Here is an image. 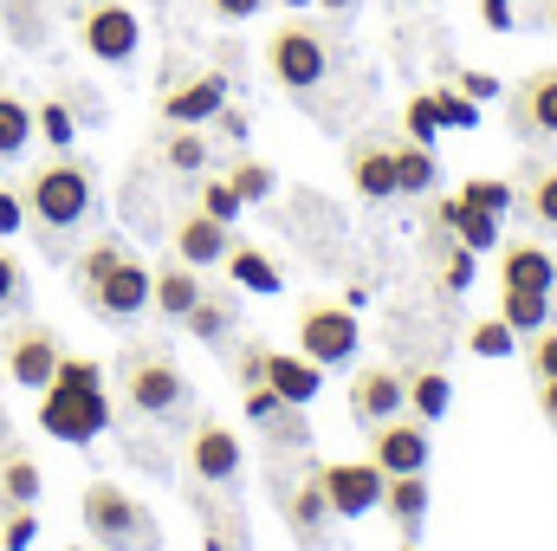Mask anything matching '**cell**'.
Masks as SVG:
<instances>
[{
	"label": "cell",
	"instance_id": "ab89813d",
	"mask_svg": "<svg viewBox=\"0 0 557 551\" xmlns=\"http://www.w3.org/2000/svg\"><path fill=\"white\" fill-rule=\"evenodd\" d=\"M525 370H532V383L557 377V325H545V331L525 338Z\"/></svg>",
	"mask_w": 557,
	"mask_h": 551
},
{
	"label": "cell",
	"instance_id": "8fae6325",
	"mask_svg": "<svg viewBox=\"0 0 557 551\" xmlns=\"http://www.w3.org/2000/svg\"><path fill=\"white\" fill-rule=\"evenodd\" d=\"M318 487H324V500H331L337 519H363V513H383L389 474H383L370 454H363V461H324V467H318Z\"/></svg>",
	"mask_w": 557,
	"mask_h": 551
},
{
	"label": "cell",
	"instance_id": "816d5d0a",
	"mask_svg": "<svg viewBox=\"0 0 557 551\" xmlns=\"http://www.w3.org/2000/svg\"><path fill=\"white\" fill-rule=\"evenodd\" d=\"M285 7H311V0H285Z\"/></svg>",
	"mask_w": 557,
	"mask_h": 551
},
{
	"label": "cell",
	"instance_id": "4316f807",
	"mask_svg": "<svg viewBox=\"0 0 557 551\" xmlns=\"http://www.w3.org/2000/svg\"><path fill=\"white\" fill-rule=\"evenodd\" d=\"M221 267H227V279H234L240 292H253V298H278V292H285V279H278V267L267 260V254H260V247H253V241H234Z\"/></svg>",
	"mask_w": 557,
	"mask_h": 551
},
{
	"label": "cell",
	"instance_id": "c3c4849f",
	"mask_svg": "<svg viewBox=\"0 0 557 551\" xmlns=\"http://www.w3.org/2000/svg\"><path fill=\"white\" fill-rule=\"evenodd\" d=\"M480 13H486V26H499V33L512 26V7H506V0H480Z\"/></svg>",
	"mask_w": 557,
	"mask_h": 551
},
{
	"label": "cell",
	"instance_id": "681fc988",
	"mask_svg": "<svg viewBox=\"0 0 557 551\" xmlns=\"http://www.w3.org/2000/svg\"><path fill=\"white\" fill-rule=\"evenodd\" d=\"M539 20H545V26L557 33V0H545V7H539Z\"/></svg>",
	"mask_w": 557,
	"mask_h": 551
},
{
	"label": "cell",
	"instance_id": "bcb514c9",
	"mask_svg": "<svg viewBox=\"0 0 557 551\" xmlns=\"http://www.w3.org/2000/svg\"><path fill=\"white\" fill-rule=\"evenodd\" d=\"M214 131H221V137H247V118H240V111H234V105H221V118H214Z\"/></svg>",
	"mask_w": 557,
	"mask_h": 551
},
{
	"label": "cell",
	"instance_id": "9c48e42d",
	"mask_svg": "<svg viewBox=\"0 0 557 551\" xmlns=\"http://www.w3.org/2000/svg\"><path fill=\"white\" fill-rule=\"evenodd\" d=\"M506 124H512L519 143L552 149L557 143V65H532V72L506 91Z\"/></svg>",
	"mask_w": 557,
	"mask_h": 551
},
{
	"label": "cell",
	"instance_id": "d6a6232c",
	"mask_svg": "<svg viewBox=\"0 0 557 551\" xmlns=\"http://www.w3.org/2000/svg\"><path fill=\"white\" fill-rule=\"evenodd\" d=\"M227 188L253 208V201H273V188H278V169L267 162V156H234L227 162Z\"/></svg>",
	"mask_w": 557,
	"mask_h": 551
},
{
	"label": "cell",
	"instance_id": "7c38bea8",
	"mask_svg": "<svg viewBox=\"0 0 557 551\" xmlns=\"http://www.w3.org/2000/svg\"><path fill=\"white\" fill-rule=\"evenodd\" d=\"M240 467H247L240 434H234L227 421L201 415V421L188 428V474H195V487H234V480H240Z\"/></svg>",
	"mask_w": 557,
	"mask_h": 551
},
{
	"label": "cell",
	"instance_id": "f6af8a7d",
	"mask_svg": "<svg viewBox=\"0 0 557 551\" xmlns=\"http://www.w3.org/2000/svg\"><path fill=\"white\" fill-rule=\"evenodd\" d=\"M460 85H467L473 98H499V78H493V72H460Z\"/></svg>",
	"mask_w": 557,
	"mask_h": 551
},
{
	"label": "cell",
	"instance_id": "f35d334b",
	"mask_svg": "<svg viewBox=\"0 0 557 551\" xmlns=\"http://www.w3.org/2000/svg\"><path fill=\"white\" fill-rule=\"evenodd\" d=\"M460 201H467V208H486V215H506V208H512V188L493 182V175H473V182H460Z\"/></svg>",
	"mask_w": 557,
	"mask_h": 551
},
{
	"label": "cell",
	"instance_id": "5bb4252c",
	"mask_svg": "<svg viewBox=\"0 0 557 551\" xmlns=\"http://www.w3.org/2000/svg\"><path fill=\"white\" fill-rule=\"evenodd\" d=\"M344 175H350L357 201H370V208L396 201V143L389 137H357L344 149Z\"/></svg>",
	"mask_w": 557,
	"mask_h": 551
},
{
	"label": "cell",
	"instance_id": "5b68a950",
	"mask_svg": "<svg viewBox=\"0 0 557 551\" xmlns=\"http://www.w3.org/2000/svg\"><path fill=\"white\" fill-rule=\"evenodd\" d=\"M267 78H273L278 91H292V98L318 91V85L331 78V33L311 26V20L273 26V33H267Z\"/></svg>",
	"mask_w": 557,
	"mask_h": 551
},
{
	"label": "cell",
	"instance_id": "83f0119b",
	"mask_svg": "<svg viewBox=\"0 0 557 551\" xmlns=\"http://www.w3.org/2000/svg\"><path fill=\"white\" fill-rule=\"evenodd\" d=\"M519 208H525L532 228L557 234V162H525V175H519Z\"/></svg>",
	"mask_w": 557,
	"mask_h": 551
},
{
	"label": "cell",
	"instance_id": "ee69618b",
	"mask_svg": "<svg viewBox=\"0 0 557 551\" xmlns=\"http://www.w3.org/2000/svg\"><path fill=\"white\" fill-rule=\"evenodd\" d=\"M201 7H208L214 20H227V26H240V20H253V13H260L267 0H201Z\"/></svg>",
	"mask_w": 557,
	"mask_h": 551
},
{
	"label": "cell",
	"instance_id": "8992f818",
	"mask_svg": "<svg viewBox=\"0 0 557 551\" xmlns=\"http://www.w3.org/2000/svg\"><path fill=\"white\" fill-rule=\"evenodd\" d=\"M78 513H85V532L98 539V551H156V519H149V506L131 500L117 480H91L85 487V500H78Z\"/></svg>",
	"mask_w": 557,
	"mask_h": 551
},
{
	"label": "cell",
	"instance_id": "9a60e30c",
	"mask_svg": "<svg viewBox=\"0 0 557 551\" xmlns=\"http://www.w3.org/2000/svg\"><path fill=\"white\" fill-rule=\"evenodd\" d=\"M227 247H234V228L227 221H214V215H201V208H182L175 215V228H169V254L175 260H188V267H221L227 260Z\"/></svg>",
	"mask_w": 557,
	"mask_h": 551
},
{
	"label": "cell",
	"instance_id": "44dd1931",
	"mask_svg": "<svg viewBox=\"0 0 557 551\" xmlns=\"http://www.w3.org/2000/svg\"><path fill=\"white\" fill-rule=\"evenodd\" d=\"M201 292H208V285H201V267H188V260H162V267L149 273V311H162L169 325H182V318L195 311Z\"/></svg>",
	"mask_w": 557,
	"mask_h": 551
},
{
	"label": "cell",
	"instance_id": "2e32d148",
	"mask_svg": "<svg viewBox=\"0 0 557 551\" xmlns=\"http://www.w3.org/2000/svg\"><path fill=\"white\" fill-rule=\"evenodd\" d=\"M221 105H227V78H221V72H195V78H182V85L162 91V124H195V131H208V124L221 118Z\"/></svg>",
	"mask_w": 557,
	"mask_h": 551
},
{
	"label": "cell",
	"instance_id": "52a82bcc",
	"mask_svg": "<svg viewBox=\"0 0 557 551\" xmlns=\"http://www.w3.org/2000/svg\"><path fill=\"white\" fill-rule=\"evenodd\" d=\"M292 331H298V351H305L318 370H344V364H357V344H363L357 311H344V305H331V298H305Z\"/></svg>",
	"mask_w": 557,
	"mask_h": 551
},
{
	"label": "cell",
	"instance_id": "8d00e7d4",
	"mask_svg": "<svg viewBox=\"0 0 557 551\" xmlns=\"http://www.w3.org/2000/svg\"><path fill=\"white\" fill-rule=\"evenodd\" d=\"M195 208H201V215H214V221H227V228H234V215H240V208H247V201H240V195H234V188H227V175H195Z\"/></svg>",
	"mask_w": 557,
	"mask_h": 551
},
{
	"label": "cell",
	"instance_id": "ac0fdd59",
	"mask_svg": "<svg viewBox=\"0 0 557 551\" xmlns=\"http://www.w3.org/2000/svg\"><path fill=\"white\" fill-rule=\"evenodd\" d=\"M260 383L273 390L278 403H292V409H311V396L324 390V370H318L305 351H267V357H260Z\"/></svg>",
	"mask_w": 557,
	"mask_h": 551
},
{
	"label": "cell",
	"instance_id": "f1b7e54d",
	"mask_svg": "<svg viewBox=\"0 0 557 551\" xmlns=\"http://www.w3.org/2000/svg\"><path fill=\"white\" fill-rule=\"evenodd\" d=\"M383 513H389L403 532H416L421 519H428V474H389V487H383Z\"/></svg>",
	"mask_w": 557,
	"mask_h": 551
},
{
	"label": "cell",
	"instance_id": "60d3db41",
	"mask_svg": "<svg viewBox=\"0 0 557 551\" xmlns=\"http://www.w3.org/2000/svg\"><path fill=\"white\" fill-rule=\"evenodd\" d=\"M13 305H26V267L0 247V318H7Z\"/></svg>",
	"mask_w": 557,
	"mask_h": 551
},
{
	"label": "cell",
	"instance_id": "603a6c76",
	"mask_svg": "<svg viewBox=\"0 0 557 551\" xmlns=\"http://www.w3.org/2000/svg\"><path fill=\"white\" fill-rule=\"evenodd\" d=\"M421 260H428V273H434L441 292H467V285H473V247H460V241L441 234V228L421 234Z\"/></svg>",
	"mask_w": 557,
	"mask_h": 551
},
{
	"label": "cell",
	"instance_id": "ba28073f",
	"mask_svg": "<svg viewBox=\"0 0 557 551\" xmlns=\"http://www.w3.org/2000/svg\"><path fill=\"white\" fill-rule=\"evenodd\" d=\"M78 39H85V52L98 65H131L143 46L137 7H124V0H85L78 7Z\"/></svg>",
	"mask_w": 557,
	"mask_h": 551
},
{
	"label": "cell",
	"instance_id": "d6986e66",
	"mask_svg": "<svg viewBox=\"0 0 557 551\" xmlns=\"http://www.w3.org/2000/svg\"><path fill=\"white\" fill-rule=\"evenodd\" d=\"M428 228L454 234V241H460V247H473V254L499 247V215H486V208H467L460 195H434V208H428Z\"/></svg>",
	"mask_w": 557,
	"mask_h": 551
},
{
	"label": "cell",
	"instance_id": "e0dca14e",
	"mask_svg": "<svg viewBox=\"0 0 557 551\" xmlns=\"http://www.w3.org/2000/svg\"><path fill=\"white\" fill-rule=\"evenodd\" d=\"M389 415H403V370H396V364H363V370L350 377V421L376 428V421H389Z\"/></svg>",
	"mask_w": 557,
	"mask_h": 551
},
{
	"label": "cell",
	"instance_id": "1f68e13d",
	"mask_svg": "<svg viewBox=\"0 0 557 551\" xmlns=\"http://www.w3.org/2000/svg\"><path fill=\"white\" fill-rule=\"evenodd\" d=\"M162 162H169L175 175H208V137H201L195 124H169V131H162Z\"/></svg>",
	"mask_w": 557,
	"mask_h": 551
},
{
	"label": "cell",
	"instance_id": "7dc6e473",
	"mask_svg": "<svg viewBox=\"0 0 557 551\" xmlns=\"http://www.w3.org/2000/svg\"><path fill=\"white\" fill-rule=\"evenodd\" d=\"M539 415L557 428V377H545V383H539Z\"/></svg>",
	"mask_w": 557,
	"mask_h": 551
},
{
	"label": "cell",
	"instance_id": "d4e9b609",
	"mask_svg": "<svg viewBox=\"0 0 557 551\" xmlns=\"http://www.w3.org/2000/svg\"><path fill=\"white\" fill-rule=\"evenodd\" d=\"M403 409L416 415V421H441V415L454 409V383H447V370H434V364H421V370H409L403 377Z\"/></svg>",
	"mask_w": 557,
	"mask_h": 551
},
{
	"label": "cell",
	"instance_id": "30bf717a",
	"mask_svg": "<svg viewBox=\"0 0 557 551\" xmlns=\"http://www.w3.org/2000/svg\"><path fill=\"white\" fill-rule=\"evenodd\" d=\"M59 331L52 325H7L0 331V364H7V377L20 383V390H39L46 396V383L59 377Z\"/></svg>",
	"mask_w": 557,
	"mask_h": 551
},
{
	"label": "cell",
	"instance_id": "7402d4cb",
	"mask_svg": "<svg viewBox=\"0 0 557 551\" xmlns=\"http://www.w3.org/2000/svg\"><path fill=\"white\" fill-rule=\"evenodd\" d=\"M39 493H46L39 461L7 441V448H0V513H26V506H39Z\"/></svg>",
	"mask_w": 557,
	"mask_h": 551
},
{
	"label": "cell",
	"instance_id": "cb8c5ba5",
	"mask_svg": "<svg viewBox=\"0 0 557 551\" xmlns=\"http://www.w3.org/2000/svg\"><path fill=\"white\" fill-rule=\"evenodd\" d=\"M331 519H337V513H331V500H324V487H318V474H311V480H305V487H292V493H285V526H292V539H298V546H324V526H331Z\"/></svg>",
	"mask_w": 557,
	"mask_h": 551
},
{
	"label": "cell",
	"instance_id": "b9f144b4",
	"mask_svg": "<svg viewBox=\"0 0 557 551\" xmlns=\"http://www.w3.org/2000/svg\"><path fill=\"white\" fill-rule=\"evenodd\" d=\"M33 532H39L33 506H26V513H0V551H26L33 546Z\"/></svg>",
	"mask_w": 557,
	"mask_h": 551
},
{
	"label": "cell",
	"instance_id": "277c9868",
	"mask_svg": "<svg viewBox=\"0 0 557 551\" xmlns=\"http://www.w3.org/2000/svg\"><path fill=\"white\" fill-rule=\"evenodd\" d=\"M117 383H124V403L149 421H175V415H188V377H182V364L169 357V351H156V344H131L124 351V364H117Z\"/></svg>",
	"mask_w": 557,
	"mask_h": 551
},
{
	"label": "cell",
	"instance_id": "3957f363",
	"mask_svg": "<svg viewBox=\"0 0 557 551\" xmlns=\"http://www.w3.org/2000/svg\"><path fill=\"white\" fill-rule=\"evenodd\" d=\"M104 377H98V364H78V357H59V377L46 383V434H59V441H91L98 428H104Z\"/></svg>",
	"mask_w": 557,
	"mask_h": 551
},
{
	"label": "cell",
	"instance_id": "4dcf8cb0",
	"mask_svg": "<svg viewBox=\"0 0 557 551\" xmlns=\"http://www.w3.org/2000/svg\"><path fill=\"white\" fill-rule=\"evenodd\" d=\"M499 318H506L519 338H532V331H545V325H552V292H519V285H499Z\"/></svg>",
	"mask_w": 557,
	"mask_h": 551
},
{
	"label": "cell",
	"instance_id": "ffe728a7",
	"mask_svg": "<svg viewBox=\"0 0 557 551\" xmlns=\"http://www.w3.org/2000/svg\"><path fill=\"white\" fill-rule=\"evenodd\" d=\"M499 285L552 292L557 298V254L545 247V241H506V247H499Z\"/></svg>",
	"mask_w": 557,
	"mask_h": 551
},
{
	"label": "cell",
	"instance_id": "6da1fadb",
	"mask_svg": "<svg viewBox=\"0 0 557 551\" xmlns=\"http://www.w3.org/2000/svg\"><path fill=\"white\" fill-rule=\"evenodd\" d=\"M20 201H26V221H33L39 234H78V228L91 221V208H98V175H91V162H78V156L65 149V156L39 162V169L26 175Z\"/></svg>",
	"mask_w": 557,
	"mask_h": 551
},
{
	"label": "cell",
	"instance_id": "484cf974",
	"mask_svg": "<svg viewBox=\"0 0 557 551\" xmlns=\"http://www.w3.org/2000/svg\"><path fill=\"white\" fill-rule=\"evenodd\" d=\"M234 318H240L234 292H201V298H195V311L182 318V331H188L195 344H221V351H227V338H234Z\"/></svg>",
	"mask_w": 557,
	"mask_h": 551
},
{
	"label": "cell",
	"instance_id": "836d02e7",
	"mask_svg": "<svg viewBox=\"0 0 557 551\" xmlns=\"http://www.w3.org/2000/svg\"><path fill=\"white\" fill-rule=\"evenodd\" d=\"M33 143H46V149H59V156L78 143V118H72V105H65V98L33 105Z\"/></svg>",
	"mask_w": 557,
	"mask_h": 551
},
{
	"label": "cell",
	"instance_id": "d590c367",
	"mask_svg": "<svg viewBox=\"0 0 557 551\" xmlns=\"http://www.w3.org/2000/svg\"><path fill=\"white\" fill-rule=\"evenodd\" d=\"M0 26L13 46H46V0H0Z\"/></svg>",
	"mask_w": 557,
	"mask_h": 551
},
{
	"label": "cell",
	"instance_id": "7a4b0ae2",
	"mask_svg": "<svg viewBox=\"0 0 557 551\" xmlns=\"http://www.w3.org/2000/svg\"><path fill=\"white\" fill-rule=\"evenodd\" d=\"M72 273H78V298L111 325H131L137 311H149V267L124 241H91Z\"/></svg>",
	"mask_w": 557,
	"mask_h": 551
},
{
	"label": "cell",
	"instance_id": "7bdbcfd3",
	"mask_svg": "<svg viewBox=\"0 0 557 551\" xmlns=\"http://www.w3.org/2000/svg\"><path fill=\"white\" fill-rule=\"evenodd\" d=\"M20 228H26V201H20V188H0V241Z\"/></svg>",
	"mask_w": 557,
	"mask_h": 551
},
{
	"label": "cell",
	"instance_id": "74e56055",
	"mask_svg": "<svg viewBox=\"0 0 557 551\" xmlns=\"http://www.w3.org/2000/svg\"><path fill=\"white\" fill-rule=\"evenodd\" d=\"M467 344H473V357H512V344H519V331H512L506 318H480Z\"/></svg>",
	"mask_w": 557,
	"mask_h": 551
},
{
	"label": "cell",
	"instance_id": "f907efd6",
	"mask_svg": "<svg viewBox=\"0 0 557 551\" xmlns=\"http://www.w3.org/2000/svg\"><path fill=\"white\" fill-rule=\"evenodd\" d=\"M7 441H13V434H7V409H0V448H7Z\"/></svg>",
	"mask_w": 557,
	"mask_h": 551
},
{
	"label": "cell",
	"instance_id": "4fadbf2b",
	"mask_svg": "<svg viewBox=\"0 0 557 551\" xmlns=\"http://www.w3.org/2000/svg\"><path fill=\"white\" fill-rule=\"evenodd\" d=\"M370 461L383 467V474H428V461H434V428L416 421V415H389V421H376L370 428Z\"/></svg>",
	"mask_w": 557,
	"mask_h": 551
},
{
	"label": "cell",
	"instance_id": "e575fe53",
	"mask_svg": "<svg viewBox=\"0 0 557 551\" xmlns=\"http://www.w3.org/2000/svg\"><path fill=\"white\" fill-rule=\"evenodd\" d=\"M26 143H33V105L0 85V162H13Z\"/></svg>",
	"mask_w": 557,
	"mask_h": 551
},
{
	"label": "cell",
	"instance_id": "f546056e",
	"mask_svg": "<svg viewBox=\"0 0 557 551\" xmlns=\"http://www.w3.org/2000/svg\"><path fill=\"white\" fill-rule=\"evenodd\" d=\"M434 182H441L434 149H428L421 137L396 143V195H434Z\"/></svg>",
	"mask_w": 557,
	"mask_h": 551
}]
</instances>
